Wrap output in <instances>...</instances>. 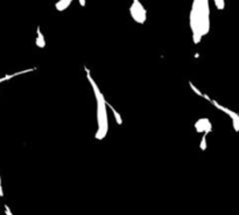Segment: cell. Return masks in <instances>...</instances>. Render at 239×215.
I'll use <instances>...</instances> for the list:
<instances>
[{"instance_id": "obj_1", "label": "cell", "mask_w": 239, "mask_h": 215, "mask_svg": "<svg viewBox=\"0 0 239 215\" xmlns=\"http://www.w3.org/2000/svg\"><path fill=\"white\" fill-rule=\"evenodd\" d=\"M211 103L215 105V107L217 108V109H219L220 111H223V112H225V114H228L230 117L232 118V122H233V127H234V130L236 131H239V115L238 114H236V112H233V111H231L229 110L228 108H224L222 107L220 104H218L216 101H213V99H211L210 101Z\"/></svg>"}, {"instance_id": "obj_2", "label": "cell", "mask_w": 239, "mask_h": 215, "mask_svg": "<svg viewBox=\"0 0 239 215\" xmlns=\"http://www.w3.org/2000/svg\"><path fill=\"white\" fill-rule=\"evenodd\" d=\"M130 12H131V15H132V18H133L136 22H139V23H143L145 22V18H142V15L139 13V11L135 8V6L132 5L131 7H130Z\"/></svg>"}, {"instance_id": "obj_3", "label": "cell", "mask_w": 239, "mask_h": 215, "mask_svg": "<svg viewBox=\"0 0 239 215\" xmlns=\"http://www.w3.org/2000/svg\"><path fill=\"white\" fill-rule=\"evenodd\" d=\"M208 122H209L208 118H201V119H198V120L195 123L196 131H198V132H204V129H205V125H207Z\"/></svg>"}, {"instance_id": "obj_4", "label": "cell", "mask_w": 239, "mask_h": 215, "mask_svg": "<svg viewBox=\"0 0 239 215\" xmlns=\"http://www.w3.org/2000/svg\"><path fill=\"white\" fill-rule=\"evenodd\" d=\"M133 5L135 6V8L139 11V13L142 15V18L146 19V10L142 7V5L140 4V1L139 0H133Z\"/></svg>"}, {"instance_id": "obj_5", "label": "cell", "mask_w": 239, "mask_h": 215, "mask_svg": "<svg viewBox=\"0 0 239 215\" xmlns=\"http://www.w3.org/2000/svg\"><path fill=\"white\" fill-rule=\"evenodd\" d=\"M36 45H38V47H41V48H43V47L46 46L44 38H43V35H42V33H41V30H40V27H38V39H36Z\"/></svg>"}, {"instance_id": "obj_6", "label": "cell", "mask_w": 239, "mask_h": 215, "mask_svg": "<svg viewBox=\"0 0 239 215\" xmlns=\"http://www.w3.org/2000/svg\"><path fill=\"white\" fill-rule=\"evenodd\" d=\"M106 105H107V107L110 108V109H111V111H112V112H113V116H115V120H117V123H118V124H119V125H121V124H123V119H121V117H120V115H119V114H118V112H117V111H115V109L113 107H111V105H110V104H107V103H106Z\"/></svg>"}, {"instance_id": "obj_7", "label": "cell", "mask_w": 239, "mask_h": 215, "mask_svg": "<svg viewBox=\"0 0 239 215\" xmlns=\"http://www.w3.org/2000/svg\"><path fill=\"white\" fill-rule=\"evenodd\" d=\"M189 86H190V88L192 89V91H194L195 94H197V95H198V96H201V97H204V98H205V99H208V101H211L210 98H209V96H208V95H205V94H202L201 91H200L198 89L196 88V87H195V86H194V84H192L191 82H189Z\"/></svg>"}, {"instance_id": "obj_8", "label": "cell", "mask_w": 239, "mask_h": 215, "mask_svg": "<svg viewBox=\"0 0 239 215\" xmlns=\"http://www.w3.org/2000/svg\"><path fill=\"white\" fill-rule=\"evenodd\" d=\"M207 148V140H205V135H204V137L202 138V143H201V150L202 151H204Z\"/></svg>"}, {"instance_id": "obj_9", "label": "cell", "mask_w": 239, "mask_h": 215, "mask_svg": "<svg viewBox=\"0 0 239 215\" xmlns=\"http://www.w3.org/2000/svg\"><path fill=\"white\" fill-rule=\"evenodd\" d=\"M5 210H6V214H7V215H13L12 213H11L10 208H8V206H5Z\"/></svg>"}, {"instance_id": "obj_10", "label": "cell", "mask_w": 239, "mask_h": 215, "mask_svg": "<svg viewBox=\"0 0 239 215\" xmlns=\"http://www.w3.org/2000/svg\"><path fill=\"white\" fill-rule=\"evenodd\" d=\"M79 4H81V6H85V0H79Z\"/></svg>"}]
</instances>
